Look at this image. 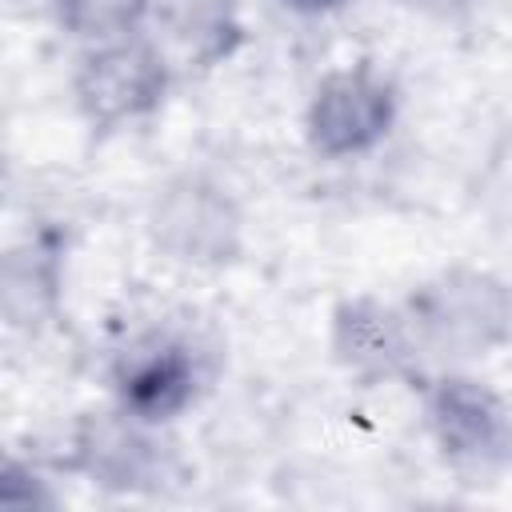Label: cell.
I'll list each match as a JSON object with an SVG mask.
<instances>
[{
	"instance_id": "cell-8",
	"label": "cell",
	"mask_w": 512,
	"mask_h": 512,
	"mask_svg": "<svg viewBox=\"0 0 512 512\" xmlns=\"http://www.w3.org/2000/svg\"><path fill=\"white\" fill-rule=\"evenodd\" d=\"M68 240L60 228H36L0 244V324L40 332L64 304Z\"/></svg>"
},
{
	"instance_id": "cell-14",
	"label": "cell",
	"mask_w": 512,
	"mask_h": 512,
	"mask_svg": "<svg viewBox=\"0 0 512 512\" xmlns=\"http://www.w3.org/2000/svg\"><path fill=\"white\" fill-rule=\"evenodd\" d=\"M292 12H304V16H324V12H336L344 8L348 0H284Z\"/></svg>"
},
{
	"instance_id": "cell-6",
	"label": "cell",
	"mask_w": 512,
	"mask_h": 512,
	"mask_svg": "<svg viewBox=\"0 0 512 512\" xmlns=\"http://www.w3.org/2000/svg\"><path fill=\"white\" fill-rule=\"evenodd\" d=\"M204 384H208L204 352L184 332L172 328H148L132 336L116 352L108 372L116 412L148 428H164L180 420L200 400Z\"/></svg>"
},
{
	"instance_id": "cell-2",
	"label": "cell",
	"mask_w": 512,
	"mask_h": 512,
	"mask_svg": "<svg viewBox=\"0 0 512 512\" xmlns=\"http://www.w3.org/2000/svg\"><path fill=\"white\" fill-rule=\"evenodd\" d=\"M424 428L440 460L480 484H496L512 456V412L496 384L468 368H440L424 380Z\"/></svg>"
},
{
	"instance_id": "cell-10",
	"label": "cell",
	"mask_w": 512,
	"mask_h": 512,
	"mask_svg": "<svg viewBox=\"0 0 512 512\" xmlns=\"http://www.w3.org/2000/svg\"><path fill=\"white\" fill-rule=\"evenodd\" d=\"M148 20H156V40L168 60L180 56L188 68H220L228 64L244 44V20L236 0H152Z\"/></svg>"
},
{
	"instance_id": "cell-11",
	"label": "cell",
	"mask_w": 512,
	"mask_h": 512,
	"mask_svg": "<svg viewBox=\"0 0 512 512\" xmlns=\"http://www.w3.org/2000/svg\"><path fill=\"white\" fill-rule=\"evenodd\" d=\"M52 12H56V24L88 48V44L140 32L148 24L152 0H52Z\"/></svg>"
},
{
	"instance_id": "cell-5",
	"label": "cell",
	"mask_w": 512,
	"mask_h": 512,
	"mask_svg": "<svg viewBox=\"0 0 512 512\" xmlns=\"http://www.w3.org/2000/svg\"><path fill=\"white\" fill-rule=\"evenodd\" d=\"M152 244L188 268H224L244 248V212L228 184L208 172L164 180L148 204Z\"/></svg>"
},
{
	"instance_id": "cell-12",
	"label": "cell",
	"mask_w": 512,
	"mask_h": 512,
	"mask_svg": "<svg viewBox=\"0 0 512 512\" xmlns=\"http://www.w3.org/2000/svg\"><path fill=\"white\" fill-rule=\"evenodd\" d=\"M56 504L60 496L52 492V480L32 460L0 448V512H36Z\"/></svg>"
},
{
	"instance_id": "cell-1",
	"label": "cell",
	"mask_w": 512,
	"mask_h": 512,
	"mask_svg": "<svg viewBox=\"0 0 512 512\" xmlns=\"http://www.w3.org/2000/svg\"><path fill=\"white\" fill-rule=\"evenodd\" d=\"M400 308L408 316L420 352L448 360H476L508 344L512 304L496 272L444 268L440 276L424 280Z\"/></svg>"
},
{
	"instance_id": "cell-13",
	"label": "cell",
	"mask_w": 512,
	"mask_h": 512,
	"mask_svg": "<svg viewBox=\"0 0 512 512\" xmlns=\"http://www.w3.org/2000/svg\"><path fill=\"white\" fill-rule=\"evenodd\" d=\"M408 8H416V12H424V16H460V12H468L476 0H404Z\"/></svg>"
},
{
	"instance_id": "cell-4",
	"label": "cell",
	"mask_w": 512,
	"mask_h": 512,
	"mask_svg": "<svg viewBox=\"0 0 512 512\" xmlns=\"http://www.w3.org/2000/svg\"><path fill=\"white\" fill-rule=\"evenodd\" d=\"M400 120L396 80L368 64H340L324 72L304 104V140L320 160H360L376 152Z\"/></svg>"
},
{
	"instance_id": "cell-9",
	"label": "cell",
	"mask_w": 512,
	"mask_h": 512,
	"mask_svg": "<svg viewBox=\"0 0 512 512\" xmlns=\"http://www.w3.org/2000/svg\"><path fill=\"white\" fill-rule=\"evenodd\" d=\"M160 428L136 424L128 416L92 420L76 432V468L112 492H140L160 484L164 476V444L156 440Z\"/></svg>"
},
{
	"instance_id": "cell-7",
	"label": "cell",
	"mask_w": 512,
	"mask_h": 512,
	"mask_svg": "<svg viewBox=\"0 0 512 512\" xmlns=\"http://www.w3.org/2000/svg\"><path fill=\"white\" fill-rule=\"evenodd\" d=\"M328 348H332V360L360 384L400 380L420 360L404 308L372 292L344 296L328 312Z\"/></svg>"
},
{
	"instance_id": "cell-3",
	"label": "cell",
	"mask_w": 512,
	"mask_h": 512,
	"mask_svg": "<svg viewBox=\"0 0 512 512\" xmlns=\"http://www.w3.org/2000/svg\"><path fill=\"white\" fill-rule=\"evenodd\" d=\"M168 92H172V60L144 32L88 44L72 72L76 112L96 132L132 128L156 116Z\"/></svg>"
}]
</instances>
